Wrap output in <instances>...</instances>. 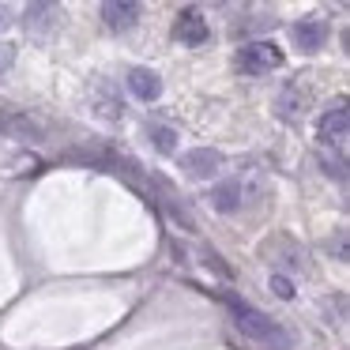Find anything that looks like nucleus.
I'll use <instances>...</instances> for the list:
<instances>
[{
    "instance_id": "nucleus-1",
    "label": "nucleus",
    "mask_w": 350,
    "mask_h": 350,
    "mask_svg": "<svg viewBox=\"0 0 350 350\" xmlns=\"http://www.w3.org/2000/svg\"><path fill=\"white\" fill-rule=\"evenodd\" d=\"M222 301H226V309L234 312V324L241 327L249 339H256V342H264V347H275V350H286L290 347V335L282 332L279 324H275L267 312H260L256 305H249V301H241L237 294H222Z\"/></svg>"
},
{
    "instance_id": "nucleus-2",
    "label": "nucleus",
    "mask_w": 350,
    "mask_h": 350,
    "mask_svg": "<svg viewBox=\"0 0 350 350\" xmlns=\"http://www.w3.org/2000/svg\"><path fill=\"white\" fill-rule=\"evenodd\" d=\"M237 68H241L245 76H267V72L282 68V49L275 46V42H249V46H241V53H237Z\"/></svg>"
},
{
    "instance_id": "nucleus-3",
    "label": "nucleus",
    "mask_w": 350,
    "mask_h": 350,
    "mask_svg": "<svg viewBox=\"0 0 350 350\" xmlns=\"http://www.w3.org/2000/svg\"><path fill=\"white\" fill-rule=\"evenodd\" d=\"M0 132L12 136V139H23V144H42V139H46L42 121H34L23 109H0Z\"/></svg>"
},
{
    "instance_id": "nucleus-4",
    "label": "nucleus",
    "mask_w": 350,
    "mask_h": 350,
    "mask_svg": "<svg viewBox=\"0 0 350 350\" xmlns=\"http://www.w3.org/2000/svg\"><path fill=\"white\" fill-rule=\"evenodd\" d=\"M347 129H350V109H347V98H339L324 117H320L317 136H320V144H324V147H332V144L339 147L342 139H347Z\"/></svg>"
},
{
    "instance_id": "nucleus-5",
    "label": "nucleus",
    "mask_w": 350,
    "mask_h": 350,
    "mask_svg": "<svg viewBox=\"0 0 350 350\" xmlns=\"http://www.w3.org/2000/svg\"><path fill=\"white\" fill-rule=\"evenodd\" d=\"M181 170L189 177H196V181H207V177H215L222 170V154L215 151V147H196V151H185L181 154Z\"/></svg>"
},
{
    "instance_id": "nucleus-6",
    "label": "nucleus",
    "mask_w": 350,
    "mask_h": 350,
    "mask_svg": "<svg viewBox=\"0 0 350 350\" xmlns=\"http://www.w3.org/2000/svg\"><path fill=\"white\" fill-rule=\"evenodd\" d=\"M327 34H332V27H327V19H320V16H309V19H301V23L294 27V42L305 49V53L324 49Z\"/></svg>"
},
{
    "instance_id": "nucleus-7",
    "label": "nucleus",
    "mask_w": 350,
    "mask_h": 350,
    "mask_svg": "<svg viewBox=\"0 0 350 350\" xmlns=\"http://www.w3.org/2000/svg\"><path fill=\"white\" fill-rule=\"evenodd\" d=\"M102 19L109 23V31H132L139 19V4H132V0H106L102 4Z\"/></svg>"
},
{
    "instance_id": "nucleus-8",
    "label": "nucleus",
    "mask_w": 350,
    "mask_h": 350,
    "mask_svg": "<svg viewBox=\"0 0 350 350\" xmlns=\"http://www.w3.org/2000/svg\"><path fill=\"white\" fill-rule=\"evenodd\" d=\"M177 38L185 42V46H204L207 38H211V31H207V19L200 16V12H192V8H185L181 16H177Z\"/></svg>"
},
{
    "instance_id": "nucleus-9",
    "label": "nucleus",
    "mask_w": 350,
    "mask_h": 350,
    "mask_svg": "<svg viewBox=\"0 0 350 350\" xmlns=\"http://www.w3.org/2000/svg\"><path fill=\"white\" fill-rule=\"evenodd\" d=\"M64 19V12L57 8V4H46V0H38V4H31L27 8V31L31 34H49L57 23Z\"/></svg>"
},
{
    "instance_id": "nucleus-10",
    "label": "nucleus",
    "mask_w": 350,
    "mask_h": 350,
    "mask_svg": "<svg viewBox=\"0 0 350 350\" xmlns=\"http://www.w3.org/2000/svg\"><path fill=\"white\" fill-rule=\"evenodd\" d=\"M129 91L136 94L139 102H154L162 94V79L154 76L151 68H132L129 72Z\"/></svg>"
},
{
    "instance_id": "nucleus-11",
    "label": "nucleus",
    "mask_w": 350,
    "mask_h": 350,
    "mask_svg": "<svg viewBox=\"0 0 350 350\" xmlns=\"http://www.w3.org/2000/svg\"><path fill=\"white\" fill-rule=\"evenodd\" d=\"M211 204L219 207V211H237V207H241V181L219 185V189L211 192Z\"/></svg>"
},
{
    "instance_id": "nucleus-12",
    "label": "nucleus",
    "mask_w": 350,
    "mask_h": 350,
    "mask_svg": "<svg viewBox=\"0 0 350 350\" xmlns=\"http://www.w3.org/2000/svg\"><path fill=\"white\" fill-rule=\"evenodd\" d=\"M151 136H154V147L159 151H174V129H151Z\"/></svg>"
},
{
    "instance_id": "nucleus-13",
    "label": "nucleus",
    "mask_w": 350,
    "mask_h": 350,
    "mask_svg": "<svg viewBox=\"0 0 350 350\" xmlns=\"http://www.w3.org/2000/svg\"><path fill=\"white\" fill-rule=\"evenodd\" d=\"M271 290H275L279 297H294V286H290L286 275H271Z\"/></svg>"
},
{
    "instance_id": "nucleus-14",
    "label": "nucleus",
    "mask_w": 350,
    "mask_h": 350,
    "mask_svg": "<svg viewBox=\"0 0 350 350\" xmlns=\"http://www.w3.org/2000/svg\"><path fill=\"white\" fill-rule=\"evenodd\" d=\"M12 57H16V49H12V46H0V72L12 64Z\"/></svg>"
},
{
    "instance_id": "nucleus-15",
    "label": "nucleus",
    "mask_w": 350,
    "mask_h": 350,
    "mask_svg": "<svg viewBox=\"0 0 350 350\" xmlns=\"http://www.w3.org/2000/svg\"><path fill=\"white\" fill-rule=\"evenodd\" d=\"M8 23H12V8L8 4H0V31H8Z\"/></svg>"
}]
</instances>
